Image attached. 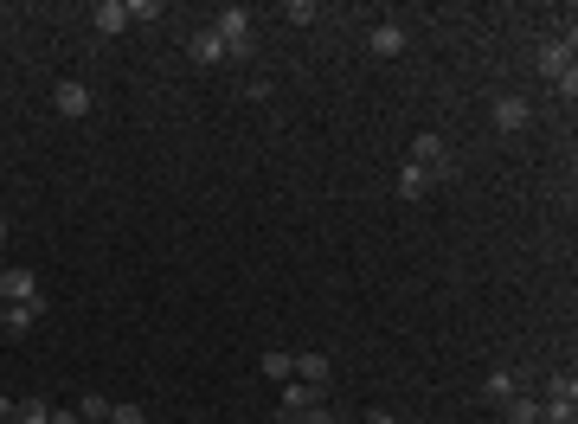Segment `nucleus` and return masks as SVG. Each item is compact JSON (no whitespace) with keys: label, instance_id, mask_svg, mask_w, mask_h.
I'll list each match as a JSON object with an SVG mask.
<instances>
[{"label":"nucleus","instance_id":"nucleus-1","mask_svg":"<svg viewBox=\"0 0 578 424\" xmlns=\"http://www.w3.org/2000/svg\"><path fill=\"white\" fill-rule=\"evenodd\" d=\"M534 71H540L546 84H553V97H566V103H572V90H578V71H572V26L534 45Z\"/></svg>","mask_w":578,"mask_h":424},{"label":"nucleus","instance_id":"nucleus-2","mask_svg":"<svg viewBox=\"0 0 578 424\" xmlns=\"http://www.w3.org/2000/svg\"><path fill=\"white\" fill-rule=\"evenodd\" d=\"M578 418V380L572 373H546L540 380V424H572Z\"/></svg>","mask_w":578,"mask_h":424},{"label":"nucleus","instance_id":"nucleus-3","mask_svg":"<svg viewBox=\"0 0 578 424\" xmlns=\"http://www.w3.org/2000/svg\"><path fill=\"white\" fill-rule=\"evenodd\" d=\"M206 26L225 39V58H251V52H257V39H251V13H245V7H219Z\"/></svg>","mask_w":578,"mask_h":424},{"label":"nucleus","instance_id":"nucleus-4","mask_svg":"<svg viewBox=\"0 0 578 424\" xmlns=\"http://www.w3.org/2000/svg\"><path fill=\"white\" fill-rule=\"evenodd\" d=\"M489 123H495V135H521L527 123H534V103H527L521 90H495V103H489Z\"/></svg>","mask_w":578,"mask_h":424},{"label":"nucleus","instance_id":"nucleus-5","mask_svg":"<svg viewBox=\"0 0 578 424\" xmlns=\"http://www.w3.org/2000/svg\"><path fill=\"white\" fill-rule=\"evenodd\" d=\"M405 161H418V168L431 174V180H444V174L456 168V155H450L444 135H412V155H405Z\"/></svg>","mask_w":578,"mask_h":424},{"label":"nucleus","instance_id":"nucleus-6","mask_svg":"<svg viewBox=\"0 0 578 424\" xmlns=\"http://www.w3.org/2000/svg\"><path fill=\"white\" fill-rule=\"evenodd\" d=\"M52 110L65 116V123H84V116L97 110V97H90V84H78V78H65V84H52Z\"/></svg>","mask_w":578,"mask_h":424},{"label":"nucleus","instance_id":"nucleus-7","mask_svg":"<svg viewBox=\"0 0 578 424\" xmlns=\"http://www.w3.org/2000/svg\"><path fill=\"white\" fill-rule=\"evenodd\" d=\"M405 45H412V33H405L399 20H379L373 33H367V52H373V58H399Z\"/></svg>","mask_w":578,"mask_h":424},{"label":"nucleus","instance_id":"nucleus-8","mask_svg":"<svg viewBox=\"0 0 578 424\" xmlns=\"http://www.w3.org/2000/svg\"><path fill=\"white\" fill-rule=\"evenodd\" d=\"M0 302H45L33 270H0Z\"/></svg>","mask_w":578,"mask_h":424},{"label":"nucleus","instance_id":"nucleus-9","mask_svg":"<svg viewBox=\"0 0 578 424\" xmlns=\"http://www.w3.org/2000/svg\"><path fill=\"white\" fill-rule=\"evenodd\" d=\"M90 26H97V39H116L129 26V0H103V7L90 13Z\"/></svg>","mask_w":578,"mask_h":424},{"label":"nucleus","instance_id":"nucleus-10","mask_svg":"<svg viewBox=\"0 0 578 424\" xmlns=\"http://www.w3.org/2000/svg\"><path fill=\"white\" fill-rule=\"evenodd\" d=\"M296 380H302V386H315V392L328 386V354H322V347H309V354H296Z\"/></svg>","mask_w":578,"mask_h":424},{"label":"nucleus","instance_id":"nucleus-11","mask_svg":"<svg viewBox=\"0 0 578 424\" xmlns=\"http://www.w3.org/2000/svg\"><path fill=\"white\" fill-rule=\"evenodd\" d=\"M392 187H399V200H424V193H431V187H437V180H431V174H424V168H418V161H405V168H399V180H392Z\"/></svg>","mask_w":578,"mask_h":424},{"label":"nucleus","instance_id":"nucleus-12","mask_svg":"<svg viewBox=\"0 0 578 424\" xmlns=\"http://www.w3.org/2000/svg\"><path fill=\"white\" fill-rule=\"evenodd\" d=\"M187 52H193V58H200V65H225V39H219V33H212V26H200V33H193V39H187Z\"/></svg>","mask_w":578,"mask_h":424},{"label":"nucleus","instance_id":"nucleus-13","mask_svg":"<svg viewBox=\"0 0 578 424\" xmlns=\"http://www.w3.org/2000/svg\"><path fill=\"white\" fill-rule=\"evenodd\" d=\"M514 392H521V380H514V373H508V367H495V373H489V380H482V399H489V405H495V412H501V405H508V399H514Z\"/></svg>","mask_w":578,"mask_h":424},{"label":"nucleus","instance_id":"nucleus-14","mask_svg":"<svg viewBox=\"0 0 578 424\" xmlns=\"http://www.w3.org/2000/svg\"><path fill=\"white\" fill-rule=\"evenodd\" d=\"M501 424H540V399L534 392H514V399L501 405Z\"/></svg>","mask_w":578,"mask_h":424},{"label":"nucleus","instance_id":"nucleus-15","mask_svg":"<svg viewBox=\"0 0 578 424\" xmlns=\"http://www.w3.org/2000/svg\"><path fill=\"white\" fill-rule=\"evenodd\" d=\"M39 309H45V302H7V328H0V335H33Z\"/></svg>","mask_w":578,"mask_h":424},{"label":"nucleus","instance_id":"nucleus-16","mask_svg":"<svg viewBox=\"0 0 578 424\" xmlns=\"http://www.w3.org/2000/svg\"><path fill=\"white\" fill-rule=\"evenodd\" d=\"M309 405H322V392H315V386H302V380H289V386H283V418L309 412Z\"/></svg>","mask_w":578,"mask_h":424},{"label":"nucleus","instance_id":"nucleus-17","mask_svg":"<svg viewBox=\"0 0 578 424\" xmlns=\"http://www.w3.org/2000/svg\"><path fill=\"white\" fill-rule=\"evenodd\" d=\"M257 367H264V380H283V386H289V373H296V354H283V347H270V354L257 360Z\"/></svg>","mask_w":578,"mask_h":424},{"label":"nucleus","instance_id":"nucleus-18","mask_svg":"<svg viewBox=\"0 0 578 424\" xmlns=\"http://www.w3.org/2000/svg\"><path fill=\"white\" fill-rule=\"evenodd\" d=\"M71 412H78L84 424H103V418H110V405H103V392H84V399L71 405Z\"/></svg>","mask_w":578,"mask_h":424},{"label":"nucleus","instance_id":"nucleus-19","mask_svg":"<svg viewBox=\"0 0 578 424\" xmlns=\"http://www.w3.org/2000/svg\"><path fill=\"white\" fill-rule=\"evenodd\" d=\"M13 418H20V424H52V405H45V399H26V405H13Z\"/></svg>","mask_w":578,"mask_h":424},{"label":"nucleus","instance_id":"nucleus-20","mask_svg":"<svg viewBox=\"0 0 578 424\" xmlns=\"http://www.w3.org/2000/svg\"><path fill=\"white\" fill-rule=\"evenodd\" d=\"M103 424H148V412H142V405H110V418H103Z\"/></svg>","mask_w":578,"mask_h":424},{"label":"nucleus","instance_id":"nucleus-21","mask_svg":"<svg viewBox=\"0 0 578 424\" xmlns=\"http://www.w3.org/2000/svg\"><path fill=\"white\" fill-rule=\"evenodd\" d=\"M283 20H289V26H309V20H315V7H309V0H289Z\"/></svg>","mask_w":578,"mask_h":424},{"label":"nucleus","instance_id":"nucleus-22","mask_svg":"<svg viewBox=\"0 0 578 424\" xmlns=\"http://www.w3.org/2000/svg\"><path fill=\"white\" fill-rule=\"evenodd\" d=\"M289 424H341V418H334L328 405H309V412H296V418H289Z\"/></svg>","mask_w":578,"mask_h":424},{"label":"nucleus","instance_id":"nucleus-23","mask_svg":"<svg viewBox=\"0 0 578 424\" xmlns=\"http://www.w3.org/2000/svg\"><path fill=\"white\" fill-rule=\"evenodd\" d=\"M270 90H277L270 78H251V84H245V97H251V103H270Z\"/></svg>","mask_w":578,"mask_h":424},{"label":"nucleus","instance_id":"nucleus-24","mask_svg":"<svg viewBox=\"0 0 578 424\" xmlns=\"http://www.w3.org/2000/svg\"><path fill=\"white\" fill-rule=\"evenodd\" d=\"M52 424H84L78 412H58V405H52Z\"/></svg>","mask_w":578,"mask_h":424},{"label":"nucleus","instance_id":"nucleus-25","mask_svg":"<svg viewBox=\"0 0 578 424\" xmlns=\"http://www.w3.org/2000/svg\"><path fill=\"white\" fill-rule=\"evenodd\" d=\"M367 424H399V418H392V412H367Z\"/></svg>","mask_w":578,"mask_h":424},{"label":"nucleus","instance_id":"nucleus-26","mask_svg":"<svg viewBox=\"0 0 578 424\" xmlns=\"http://www.w3.org/2000/svg\"><path fill=\"white\" fill-rule=\"evenodd\" d=\"M0 245H7V219H0Z\"/></svg>","mask_w":578,"mask_h":424},{"label":"nucleus","instance_id":"nucleus-27","mask_svg":"<svg viewBox=\"0 0 578 424\" xmlns=\"http://www.w3.org/2000/svg\"><path fill=\"white\" fill-rule=\"evenodd\" d=\"M0 328H7V302H0Z\"/></svg>","mask_w":578,"mask_h":424},{"label":"nucleus","instance_id":"nucleus-28","mask_svg":"<svg viewBox=\"0 0 578 424\" xmlns=\"http://www.w3.org/2000/svg\"><path fill=\"white\" fill-rule=\"evenodd\" d=\"M270 424H289V418H283V412H277V418H270Z\"/></svg>","mask_w":578,"mask_h":424},{"label":"nucleus","instance_id":"nucleus-29","mask_svg":"<svg viewBox=\"0 0 578 424\" xmlns=\"http://www.w3.org/2000/svg\"><path fill=\"white\" fill-rule=\"evenodd\" d=\"M0 424H20V418H0Z\"/></svg>","mask_w":578,"mask_h":424}]
</instances>
